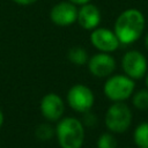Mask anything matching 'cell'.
<instances>
[{
  "mask_svg": "<svg viewBox=\"0 0 148 148\" xmlns=\"http://www.w3.org/2000/svg\"><path fill=\"white\" fill-rule=\"evenodd\" d=\"M145 29L143 14L134 8L126 9L116 20L114 34L121 44H132L138 40Z\"/></svg>",
  "mask_w": 148,
  "mask_h": 148,
  "instance_id": "obj_1",
  "label": "cell"
},
{
  "mask_svg": "<svg viewBox=\"0 0 148 148\" xmlns=\"http://www.w3.org/2000/svg\"><path fill=\"white\" fill-rule=\"evenodd\" d=\"M56 133L61 148H81L83 145V125L76 118L67 117L60 120L57 125Z\"/></svg>",
  "mask_w": 148,
  "mask_h": 148,
  "instance_id": "obj_2",
  "label": "cell"
},
{
  "mask_svg": "<svg viewBox=\"0 0 148 148\" xmlns=\"http://www.w3.org/2000/svg\"><path fill=\"white\" fill-rule=\"evenodd\" d=\"M132 123V111L124 102H114L106 111L105 125L114 133H124Z\"/></svg>",
  "mask_w": 148,
  "mask_h": 148,
  "instance_id": "obj_3",
  "label": "cell"
},
{
  "mask_svg": "<svg viewBox=\"0 0 148 148\" xmlns=\"http://www.w3.org/2000/svg\"><path fill=\"white\" fill-rule=\"evenodd\" d=\"M135 88L133 79L127 75H113L104 84L105 96L113 102H123L131 97Z\"/></svg>",
  "mask_w": 148,
  "mask_h": 148,
  "instance_id": "obj_4",
  "label": "cell"
},
{
  "mask_svg": "<svg viewBox=\"0 0 148 148\" xmlns=\"http://www.w3.org/2000/svg\"><path fill=\"white\" fill-rule=\"evenodd\" d=\"M121 67L127 76L133 80H139L146 75L148 64L146 57L140 51L132 50L124 54L121 59Z\"/></svg>",
  "mask_w": 148,
  "mask_h": 148,
  "instance_id": "obj_5",
  "label": "cell"
},
{
  "mask_svg": "<svg viewBox=\"0 0 148 148\" xmlns=\"http://www.w3.org/2000/svg\"><path fill=\"white\" fill-rule=\"evenodd\" d=\"M67 101L72 109L77 112H88L94 105V94L92 91L83 84L73 86L67 92Z\"/></svg>",
  "mask_w": 148,
  "mask_h": 148,
  "instance_id": "obj_6",
  "label": "cell"
},
{
  "mask_svg": "<svg viewBox=\"0 0 148 148\" xmlns=\"http://www.w3.org/2000/svg\"><path fill=\"white\" fill-rule=\"evenodd\" d=\"M77 6L71 1H60L56 3L50 10V18L52 23L59 27H68L76 22Z\"/></svg>",
  "mask_w": 148,
  "mask_h": 148,
  "instance_id": "obj_7",
  "label": "cell"
},
{
  "mask_svg": "<svg viewBox=\"0 0 148 148\" xmlns=\"http://www.w3.org/2000/svg\"><path fill=\"white\" fill-rule=\"evenodd\" d=\"M91 44L101 52H113L119 47V39L114 31L106 28H95L90 34Z\"/></svg>",
  "mask_w": 148,
  "mask_h": 148,
  "instance_id": "obj_8",
  "label": "cell"
},
{
  "mask_svg": "<svg viewBox=\"0 0 148 148\" xmlns=\"http://www.w3.org/2000/svg\"><path fill=\"white\" fill-rule=\"evenodd\" d=\"M88 68L94 76L105 77L111 75L116 69V60L106 52L94 54L88 60Z\"/></svg>",
  "mask_w": 148,
  "mask_h": 148,
  "instance_id": "obj_9",
  "label": "cell"
},
{
  "mask_svg": "<svg viewBox=\"0 0 148 148\" xmlns=\"http://www.w3.org/2000/svg\"><path fill=\"white\" fill-rule=\"evenodd\" d=\"M64 102L57 94L50 92L45 95L40 101V111L44 118L51 121L59 120L64 113Z\"/></svg>",
  "mask_w": 148,
  "mask_h": 148,
  "instance_id": "obj_10",
  "label": "cell"
},
{
  "mask_svg": "<svg viewBox=\"0 0 148 148\" xmlns=\"http://www.w3.org/2000/svg\"><path fill=\"white\" fill-rule=\"evenodd\" d=\"M101 12L97 6L88 2L81 5L77 9V18L76 22L86 30H94L101 23Z\"/></svg>",
  "mask_w": 148,
  "mask_h": 148,
  "instance_id": "obj_11",
  "label": "cell"
},
{
  "mask_svg": "<svg viewBox=\"0 0 148 148\" xmlns=\"http://www.w3.org/2000/svg\"><path fill=\"white\" fill-rule=\"evenodd\" d=\"M133 139L138 148H148V123H142L136 126Z\"/></svg>",
  "mask_w": 148,
  "mask_h": 148,
  "instance_id": "obj_12",
  "label": "cell"
},
{
  "mask_svg": "<svg viewBox=\"0 0 148 148\" xmlns=\"http://www.w3.org/2000/svg\"><path fill=\"white\" fill-rule=\"evenodd\" d=\"M67 57H68L71 62L75 64V65H79V66L84 65L88 61V53L81 46H74V47L69 49Z\"/></svg>",
  "mask_w": 148,
  "mask_h": 148,
  "instance_id": "obj_13",
  "label": "cell"
},
{
  "mask_svg": "<svg viewBox=\"0 0 148 148\" xmlns=\"http://www.w3.org/2000/svg\"><path fill=\"white\" fill-rule=\"evenodd\" d=\"M132 103L138 110H147L148 109V89H141L136 91L133 95Z\"/></svg>",
  "mask_w": 148,
  "mask_h": 148,
  "instance_id": "obj_14",
  "label": "cell"
},
{
  "mask_svg": "<svg viewBox=\"0 0 148 148\" xmlns=\"http://www.w3.org/2000/svg\"><path fill=\"white\" fill-rule=\"evenodd\" d=\"M97 148H117V140L110 133H103L97 140Z\"/></svg>",
  "mask_w": 148,
  "mask_h": 148,
  "instance_id": "obj_15",
  "label": "cell"
},
{
  "mask_svg": "<svg viewBox=\"0 0 148 148\" xmlns=\"http://www.w3.org/2000/svg\"><path fill=\"white\" fill-rule=\"evenodd\" d=\"M54 134L53 127L50 126L49 124H40L36 128V136L39 140H50Z\"/></svg>",
  "mask_w": 148,
  "mask_h": 148,
  "instance_id": "obj_16",
  "label": "cell"
},
{
  "mask_svg": "<svg viewBox=\"0 0 148 148\" xmlns=\"http://www.w3.org/2000/svg\"><path fill=\"white\" fill-rule=\"evenodd\" d=\"M12 1L20 6H30V5L35 3L37 0H12Z\"/></svg>",
  "mask_w": 148,
  "mask_h": 148,
  "instance_id": "obj_17",
  "label": "cell"
},
{
  "mask_svg": "<svg viewBox=\"0 0 148 148\" xmlns=\"http://www.w3.org/2000/svg\"><path fill=\"white\" fill-rule=\"evenodd\" d=\"M68 1L73 2V3L76 5V6H81V5H84V3L90 2V0H68Z\"/></svg>",
  "mask_w": 148,
  "mask_h": 148,
  "instance_id": "obj_18",
  "label": "cell"
},
{
  "mask_svg": "<svg viewBox=\"0 0 148 148\" xmlns=\"http://www.w3.org/2000/svg\"><path fill=\"white\" fill-rule=\"evenodd\" d=\"M2 123H3V114H2V111L0 110V127H1Z\"/></svg>",
  "mask_w": 148,
  "mask_h": 148,
  "instance_id": "obj_19",
  "label": "cell"
},
{
  "mask_svg": "<svg viewBox=\"0 0 148 148\" xmlns=\"http://www.w3.org/2000/svg\"><path fill=\"white\" fill-rule=\"evenodd\" d=\"M145 45H146V47L148 49V34H147L146 37H145Z\"/></svg>",
  "mask_w": 148,
  "mask_h": 148,
  "instance_id": "obj_20",
  "label": "cell"
},
{
  "mask_svg": "<svg viewBox=\"0 0 148 148\" xmlns=\"http://www.w3.org/2000/svg\"><path fill=\"white\" fill-rule=\"evenodd\" d=\"M146 86H147V89H148V73H146Z\"/></svg>",
  "mask_w": 148,
  "mask_h": 148,
  "instance_id": "obj_21",
  "label": "cell"
}]
</instances>
